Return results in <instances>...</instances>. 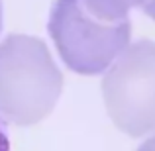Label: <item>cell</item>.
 I'll return each instance as SVG.
<instances>
[{"label": "cell", "mask_w": 155, "mask_h": 151, "mask_svg": "<svg viewBox=\"0 0 155 151\" xmlns=\"http://www.w3.org/2000/svg\"><path fill=\"white\" fill-rule=\"evenodd\" d=\"M63 88V73L45 41L12 34L0 43V120L34 126L49 116Z\"/></svg>", "instance_id": "obj_1"}, {"label": "cell", "mask_w": 155, "mask_h": 151, "mask_svg": "<svg viewBox=\"0 0 155 151\" xmlns=\"http://www.w3.org/2000/svg\"><path fill=\"white\" fill-rule=\"evenodd\" d=\"M47 28L63 63L87 77L106 73L132 35L130 20L102 22L88 14L81 0H55Z\"/></svg>", "instance_id": "obj_2"}, {"label": "cell", "mask_w": 155, "mask_h": 151, "mask_svg": "<svg viewBox=\"0 0 155 151\" xmlns=\"http://www.w3.org/2000/svg\"><path fill=\"white\" fill-rule=\"evenodd\" d=\"M102 94L110 120L132 137L155 132V41L140 39L106 69Z\"/></svg>", "instance_id": "obj_3"}, {"label": "cell", "mask_w": 155, "mask_h": 151, "mask_svg": "<svg viewBox=\"0 0 155 151\" xmlns=\"http://www.w3.org/2000/svg\"><path fill=\"white\" fill-rule=\"evenodd\" d=\"M88 14L102 22H124L132 8L143 6L145 0H81Z\"/></svg>", "instance_id": "obj_4"}, {"label": "cell", "mask_w": 155, "mask_h": 151, "mask_svg": "<svg viewBox=\"0 0 155 151\" xmlns=\"http://www.w3.org/2000/svg\"><path fill=\"white\" fill-rule=\"evenodd\" d=\"M137 151H155V133H153V136H149L147 140L137 147Z\"/></svg>", "instance_id": "obj_5"}, {"label": "cell", "mask_w": 155, "mask_h": 151, "mask_svg": "<svg viewBox=\"0 0 155 151\" xmlns=\"http://www.w3.org/2000/svg\"><path fill=\"white\" fill-rule=\"evenodd\" d=\"M141 10H143L151 20H155V0H145L143 6H141Z\"/></svg>", "instance_id": "obj_6"}, {"label": "cell", "mask_w": 155, "mask_h": 151, "mask_svg": "<svg viewBox=\"0 0 155 151\" xmlns=\"http://www.w3.org/2000/svg\"><path fill=\"white\" fill-rule=\"evenodd\" d=\"M0 151H10V141H8V136L2 126H0Z\"/></svg>", "instance_id": "obj_7"}, {"label": "cell", "mask_w": 155, "mask_h": 151, "mask_svg": "<svg viewBox=\"0 0 155 151\" xmlns=\"http://www.w3.org/2000/svg\"><path fill=\"white\" fill-rule=\"evenodd\" d=\"M0 30H2V2H0Z\"/></svg>", "instance_id": "obj_8"}]
</instances>
